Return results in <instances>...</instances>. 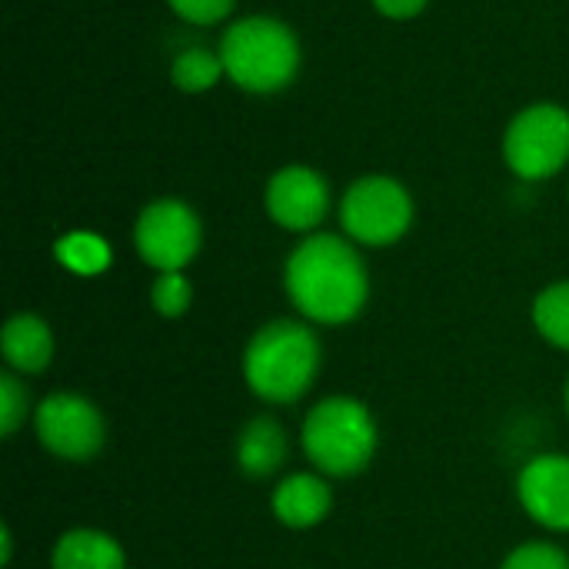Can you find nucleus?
Masks as SVG:
<instances>
[{
    "mask_svg": "<svg viewBox=\"0 0 569 569\" xmlns=\"http://www.w3.org/2000/svg\"><path fill=\"white\" fill-rule=\"evenodd\" d=\"M283 287L293 307L313 323H350L370 297L360 253L333 233L307 237L290 253Z\"/></svg>",
    "mask_w": 569,
    "mask_h": 569,
    "instance_id": "1",
    "label": "nucleus"
},
{
    "mask_svg": "<svg viewBox=\"0 0 569 569\" xmlns=\"http://www.w3.org/2000/svg\"><path fill=\"white\" fill-rule=\"evenodd\" d=\"M320 373V340L307 323L273 320L253 333L243 353V380L267 403L300 400Z\"/></svg>",
    "mask_w": 569,
    "mask_h": 569,
    "instance_id": "2",
    "label": "nucleus"
},
{
    "mask_svg": "<svg viewBox=\"0 0 569 569\" xmlns=\"http://www.w3.org/2000/svg\"><path fill=\"white\" fill-rule=\"evenodd\" d=\"M300 440L320 473L353 477L367 470L377 453V420L370 407L353 397H327L307 413Z\"/></svg>",
    "mask_w": 569,
    "mask_h": 569,
    "instance_id": "3",
    "label": "nucleus"
},
{
    "mask_svg": "<svg viewBox=\"0 0 569 569\" xmlns=\"http://www.w3.org/2000/svg\"><path fill=\"white\" fill-rule=\"evenodd\" d=\"M220 60L223 73L237 87L250 93H273L293 80L300 47L287 23L273 17H247L223 33Z\"/></svg>",
    "mask_w": 569,
    "mask_h": 569,
    "instance_id": "4",
    "label": "nucleus"
},
{
    "mask_svg": "<svg viewBox=\"0 0 569 569\" xmlns=\"http://www.w3.org/2000/svg\"><path fill=\"white\" fill-rule=\"evenodd\" d=\"M340 220L357 243L387 247L410 230L413 200L390 177H363L347 190L340 203Z\"/></svg>",
    "mask_w": 569,
    "mask_h": 569,
    "instance_id": "5",
    "label": "nucleus"
},
{
    "mask_svg": "<svg viewBox=\"0 0 569 569\" xmlns=\"http://www.w3.org/2000/svg\"><path fill=\"white\" fill-rule=\"evenodd\" d=\"M507 163L523 180H547L569 160V113L553 103L523 110L503 140Z\"/></svg>",
    "mask_w": 569,
    "mask_h": 569,
    "instance_id": "6",
    "label": "nucleus"
},
{
    "mask_svg": "<svg viewBox=\"0 0 569 569\" xmlns=\"http://www.w3.org/2000/svg\"><path fill=\"white\" fill-rule=\"evenodd\" d=\"M33 427L37 440L43 443L47 453L60 460L83 463L103 450L107 427L100 410L77 393H53L33 410Z\"/></svg>",
    "mask_w": 569,
    "mask_h": 569,
    "instance_id": "7",
    "label": "nucleus"
},
{
    "mask_svg": "<svg viewBox=\"0 0 569 569\" xmlns=\"http://www.w3.org/2000/svg\"><path fill=\"white\" fill-rule=\"evenodd\" d=\"M200 240H203L200 220L180 200H153L133 227L137 253L157 273L183 270L197 257Z\"/></svg>",
    "mask_w": 569,
    "mask_h": 569,
    "instance_id": "8",
    "label": "nucleus"
},
{
    "mask_svg": "<svg viewBox=\"0 0 569 569\" xmlns=\"http://www.w3.org/2000/svg\"><path fill=\"white\" fill-rule=\"evenodd\" d=\"M523 510L547 530L569 533V457L540 453L533 457L517 480Z\"/></svg>",
    "mask_w": 569,
    "mask_h": 569,
    "instance_id": "9",
    "label": "nucleus"
},
{
    "mask_svg": "<svg viewBox=\"0 0 569 569\" xmlns=\"http://www.w3.org/2000/svg\"><path fill=\"white\" fill-rule=\"evenodd\" d=\"M327 183L310 167H283L267 183V213L283 230H313L327 217Z\"/></svg>",
    "mask_w": 569,
    "mask_h": 569,
    "instance_id": "10",
    "label": "nucleus"
},
{
    "mask_svg": "<svg viewBox=\"0 0 569 569\" xmlns=\"http://www.w3.org/2000/svg\"><path fill=\"white\" fill-rule=\"evenodd\" d=\"M273 517L290 530H310L330 517L333 493L317 473H293L273 490Z\"/></svg>",
    "mask_w": 569,
    "mask_h": 569,
    "instance_id": "11",
    "label": "nucleus"
},
{
    "mask_svg": "<svg viewBox=\"0 0 569 569\" xmlns=\"http://www.w3.org/2000/svg\"><path fill=\"white\" fill-rule=\"evenodd\" d=\"M0 350H3V360H7L10 370H17V373H40L53 360V333H50V327L40 317L17 313L3 327Z\"/></svg>",
    "mask_w": 569,
    "mask_h": 569,
    "instance_id": "12",
    "label": "nucleus"
},
{
    "mask_svg": "<svg viewBox=\"0 0 569 569\" xmlns=\"http://www.w3.org/2000/svg\"><path fill=\"white\" fill-rule=\"evenodd\" d=\"M287 460V433L273 417H257L240 430L237 440V463L247 477L260 480L283 467Z\"/></svg>",
    "mask_w": 569,
    "mask_h": 569,
    "instance_id": "13",
    "label": "nucleus"
},
{
    "mask_svg": "<svg viewBox=\"0 0 569 569\" xmlns=\"http://www.w3.org/2000/svg\"><path fill=\"white\" fill-rule=\"evenodd\" d=\"M53 569H123L127 557L120 550V543L100 530H70L57 540L53 557H50Z\"/></svg>",
    "mask_w": 569,
    "mask_h": 569,
    "instance_id": "14",
    "label": "nucleus"
},
{
    "mask_svg": "<svg viewBox=\"0 0 569 569\" xmlns=\"http://www.w3.org/2000/svg\"><path fill=\"white\" fill-rule=\"evenodd\" d=\"M53 253H57V260L70 273H80V277H93V273H100V270L110 267V247L97 233H87V230L67 233L53 247Z\"/></svg>",
    "mask_w": 569,
    "mask_h": 569,
    "instance_id": "15",
    "label": "nucleus"
},
{
    "mask_svg": "<svg viewBox=\"0 0 569 569\" xmlns=\"http://www.w3.org/2000/svg\"><path fill=\"white\" fill-rule=\"evenodd\" d=\"M533 327L540 330L543 340L553 347L569 350V280L547 287L533 300Z\"/></svg>",
    "mask_w": 569,
    "mask_h": 569,
    "instance_id": "16",
    "label": "nucleus"
},
{
    "mask_svg": "<svg viewBox=\"0 0 569 569\" xmlns=\"http://www.w3.org/2000/svg\"><path fill=\"white\" fill-rule=\"evenodd\" d=\"M223 73V60L220 53H210L203 47H193V50H183L177 60H173V83L187 93H200L207 87H213Z\"/></svg>",
    "mask_w": 569,
    "mask_h": 569,
    "instance_id": "17",
    "label": "nucleus"
},
{
    "mask_svg": "<svg viewBox=\"0 0 569 569\" xmlns=\"http://www.w3.org/2000/svg\"><path fill=\"white\" fill-rule=\"evenodd\" d=\"M190 300H193V287L180 270L160 273L150 287V303L160 317H170V320L183 317L190 310Z\"/></svg>",
    "mask_w": 569,
    "mask_h": 569,
    "instance_id": "18",
    "label": "nucleus"
},
{
    "mask_svg": "<svg viewBox=\"0 0 569 569\" xmlns=\"http://www.w3.org/2000/svg\"><path fill=\"white\" fill-rule=\"evenodd\" d=\"M27 410H30L27 387L13 373H3L0 377V433L3 437H13L17 427L27 420Z\"/></svg>",
    "mask_w": 569,
    "mask_h": 569,
    "instance_id": "19",
    "label": "nucleus"
},
{
    "mask_svg": "<svg viewBox=\"0 0 569 569\" xmlns=\"http://www.w3.org/2000/svg\"><path fill=\"white\" fill-rule=\"evenodd\" d=\"M500 569H569V557L553 543H523Z\"/></svg>",
    "mask_w": 569,
    "mask_h": 569,
    "instance_id": "20",
    "label": "nucleus"
},
{
    "mask_svg": "<svg viewBox=\"0 0 569 569\" xmlns=\"http://www.w3.org/2000/svg\"><path fill=\"white\" fill-rule=\"evenodd\" d=\"M170 7L190 23H217L233 10V0H170Z\"/></svg>",
    "mask_w": 569,
    "mask_h": 569,
    "instance_id": "21",
    "label": "nucleus"
},
{
    "mask_svg": "<svg viewBox=\"0 0 569 569\" xmlns=\"http://www.w3.org/2000/svg\"><path fill=\"white\" fill-rule=\"evenodd\" d=\"M373 3H377V10H380V13L397 17V20H403V17H417V13L427 7V0H373Z\"/></svg>",
    "mask_w": 569,
    "mask_h": 569,
    "instance_id": "22",
    "label": "nucleus"
},
{
    "mask_svg": "<svg viewBox=\"0 0 569 569\" xmlns=\"http://www.w3.org/2000/svg\"><path fill=\"white\" fill-rule=\"evenodd\" d=\"M10 547H13V543H10V527L3 523V527H0V560H3V567L10 563Z\"/></svg>",
    "mask_w": 569,
    "mask_h": 569,
    "instance_id": "23",
    "label": "nucleus"
},
{
    "mask_svg": "<svg viewBox=\"0 0 569 569\" xmlns=\"http://www.w3.org/2000/svg\"><path fill=\"white\" fill-rule=\"evenodd\" d=\"M567 413H569V383H567Z\"/></svg>",
    "mask_w": 569,
    "mask_h": 569,
    "instance_id": "24",
    "label": "nucleus"
}]
</instances>
